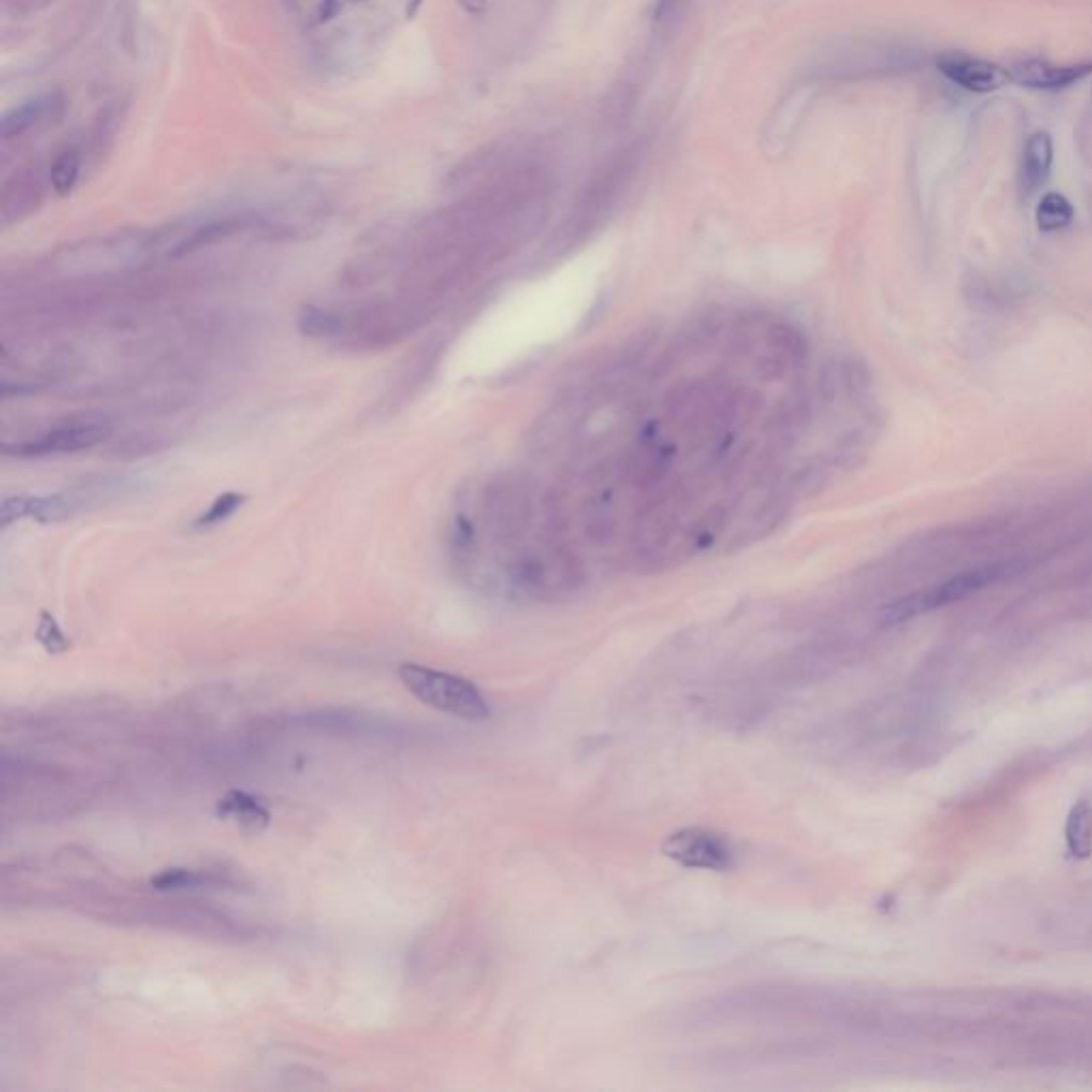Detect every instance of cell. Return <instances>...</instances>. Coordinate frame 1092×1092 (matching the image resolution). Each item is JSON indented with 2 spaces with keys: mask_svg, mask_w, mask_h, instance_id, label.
<instances>
[{
  "mask_svg": "<svg viewBox=\"0 0 1092 1092\" xmlns=\"http://www.w3.org/2000/svg\"><path fill=\"white\" fill-rule=\"evenodd\" d=\"M397 675L412 696L435 711L463 721H485L491 715L485 696L468 678L427 668L421 663H401Z\"/></svg>",
  "mask_w": 1092,
  "mask_h": 1092,
  "instance_id": "6da1fadb",
  "label": "cell"
},
{
  "mask_svg": "<svg viewBox=\"0 0 1092 1092\" xmlns=\"http://www.w3.org/2000/svg\"><path fill=\"white\" fill-rule=\"evenodd\" d=\"M1012 563H1000V566H986L962 572L958 576H952L943 583L928 587V590L915 591L907 598H900L892 602L890 606L883 608L881 619L885 625H896L903 621H911V619L920 615H928L933 610L945 608L954 604V602H962L971 595L980 593L988 587L1000 583V580L1012 575Z\"/></svg>",
  "mask_w": 1092,
  "mask_h": 1092,
  "instance_id": "7a4b0ae2",
  "label": "cell"
},
{
  "mask_svg": "<svg viewBox=\"0 0 1092 1092\" xmlns=\"http://www.w3.org/2000/svg\"><path fill=\"white\" fill-rule=\"evenodd\" d=\"M662 852L677 865L698 870H721L732 866V847L720 832L706 828H683L672 832Z\"/></svg>",
  "mask_w": 1092,
  "mask_h": 1092,
  "instance_id": "3957f363",
  "label": "cell"
},
{
  "mask_svg": "<svg viewBox=\"0 0 1092 1092\" xmlns=\"http://www.w3.org/2000/svg\"><path fill=\"white\" fill-rule=\"evenodd\" d=\"M111 433V427L101 421H75L60 425L48 433L36 435L35 440L20 442V444H5V453L18 457H48V455H66L88 450L101 444Z\"/></svg>",
  "mask_w": 1092,
  "mask_h": 1092,
  "instance_id": "277c9868",
  "label": "cell"
},
{
  "mask_svg": "<svg viewBox=\"0 0 1092 1092\" xmlns=\"http://www.w3.org/2000/svg\"><path fill=\"white\" fill-rule=\"evenodd\" d=\"M937 66L945 78L971 93H992L1012 81L1010 68L965 53H943L937 60Z\"/></svg>",
  "mask_w": 1092,
  "mask_h": 1092,
  "instance_id": "5b68a950",
  "label": "cell"
},
{
  "mask_svg": "<svg viewBox=\"0 0 1092 1092\" xmlns=\"http://www.w3.org/2000/svg\"><path fill=\"white\" fill-rule=\"evenodd\" d=\"M1012 81L1035 90H1060L1092 73V65H1052L1045 60H1022L1010 68Z\"/></svg>",
  "mask_w": 1092,
  "mask_h": 1092,
  "instance_id": "8992f818",
  "label": "cell"
},
{
  "mask_svg": "<svg viewBox=\"0 0 1092 1092\" xmlns=\"http://www.w3.org/2000/svg\"><path fill=\"white\" fill-rule=\"evenodd\" d=\"M1054 148L1048 133H1035L1025 145L1020 165V188L1025 195H1033L1037 188L1050 178Z\"/></svg>",
  "mask_w": 1092,
  "mask_h": 1092,
  "instance_id": "52a82bcc",
  "label": "cell"
},
{
  "mask_svg": "<svg viewBox=\"0 0 1092 1092\" xmlns=\"http://www.w3.org/2000/svg\"><path fill=\"white\" fill-rule=\"evenodd\" d=\"M218 815L220 817H228V820H235L243 828H250V830H261L265 828L267 823H269V811L258 803L255 796H250L246 792H228L226 796L218 803Z\"/></svg>",
  "mask_w": 1092,
  "mask_h": 1092,
  "instance_id": "ba28073f",
  "label": "cell"
},
{
  "mask_svg": "<svg viewBox=\"0 0 1092 1092\" xmlns=\"http://www.w3.org/2000/svg\"><path fill=\"white\" fill-rule=\"evenodd\" d=\"M56 107H63V101H58L56 96L26 103L24 107L15 109L11 116H7L3 120V137L5 139H11L15 135L30 131V128L39 124V122H53L50 118H56V111H53Z\"/></svg>",
  "mask_w": 1092,
  "mask_h": 1092,
  "instance_id": "9c48e42d",
  "label": "cell"
},
{
  "mask_svg": "<svg viewBox=\"0 0 1092 1092\" xmlns=\"http://www.w3.org/2000/svg\"><path fill=\"white\" fill-rule=\"evenodd\" d=\"M75 508H78V502L65 493L39 495V498L28 500V517H33L39 523L65 521V518L75 513Z\"/></svg>",
  "mask_w": 1092,
  "mask_h": 1092,
  "instance_id": "30bf717a",
  "label": "cell"
},
{
  "mask_svg": "<svg viewBox=\"0 0 1092 1092\" xmlns=\"http://www.w3.org/2000/svg\"><path fill=\"white\" fill-rule=\"evenodd\" d=\"M1073 213V205L1069 203L1065 195L1048 193L1041 198L1040 208H1037V225H1040L1041 231L1048 233L1060 231V228L1071 225Z\"/></svg>",
  "mask_w": 1092,
  "mask_h": 1092,
  "instance_id": "8fae6325",
  "label": "cell"
},
{
  "mask_svg": "<svg viewBox=\"0 0 1092 1092\" xmlns=\"http://www.w3.org/2000/svg\"><path fill=\"white\" fill-rule=\"evenodd\" d=\"M80 171H81V158H80L78 152H73V150L63 152V154L53 160V165H51L50 180H51L53 193L60 195V197L71 193L80 180Z\"/></svg>",
  "mask_w": 1092,
  "mask_h": 1092,
  "instance_id": "7c38bea8",
  "label": "cell"
},
{
  "mask_svg": "<svg viewBox=\"0 0 1092 1092\" xmlns=\"http://www.w3.org/2000/svg\"><path fill=\"white\" fill-rule=\"evenodd\" d=\"M299 331L310 338H327V335H335L342 329V320L333 312H327L323 308H314V305H305L299 314Z\"/></svg>",
  "mask_w": 1092,
  "mask_h": 1092,
  "instance_id": "4fadbf2b",
  "label": "cell"
},
{
  "mask_svg": "<svg viewBox=\"0 0 1092 1092\" xmlns=\"http://www.w3.org/2000/svg\"><path fill=\"white\" fill-rule=\"evenodd\" d=\"M243 502H246V495L235 493V491L218 495V498L211 502V506L205 510L203 515H198L195 518L193 527L195 530H210V527H213V525L225 523L226 518H231L235 513H238V510L243 506Z\"/></svg>",
  "mask_w": 1092,
  "mask_h": 1092,
  "instance_id": "5bb4252c",
  "label": "cell"
},
{
  "mask_svg": "<svg viewBox=\"0 0 1092 1092\" xmlns=\"http://www.w3.org/2000/svg\"><path fill=\"white\" fill-rule=\"evenodd\" d=\"M36 638H39V643L43 645V648L48 653H65L71 648V640H68L63 630H60V625L56 619H53L50 613H41L39 617V625H36Z\"/></svg>",
  "mask_w": 1092,
  "mask_h": 1092,
  "instance_id": "9a60e30c",
  "label": "cell"
},
{
  "mask_svg": "<svg viewBox=\"0 0 1092 1092\" xmlns=\"http://www.w3.org/2000/svg\"><path fill=\"white\" fill-rule=\"evenodd\" d=\"M205 877L195 873V870H188V868H169V870H163V873L152 877V885L158 890H175V888H193V885L203 883Z\"/></svg>",
  "mask_w": 1092,
  "mask_h": 1092,
  "instance_id": "2e32d148",
  "label": "cell"
},
{
  "mask_svg": "<svg viewBox=\"0 0 1092 1092\" xmlns=\"http://www.w3.org/2000/svg\"><path fill=\"white\" fill-rule=\"evenodd\" d=\"M28 500L30 498H24V495H18V498L3 502V506H0V523H3V527L28 517Z\"/></svg>",
  "mask_w": 1092,
  "mask_h": 1092,
  "instance_id": "e0dca14e",
  "label": "cell"
}]
</instances>
